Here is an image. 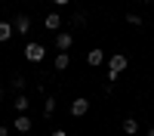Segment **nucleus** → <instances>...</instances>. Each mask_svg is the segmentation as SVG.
Wrapping results in <instances>:
<instances>
[{"instance_id": "17", "label": "nucleus", "mask_w": 154, "mask_h": 136, "mask_svg": "<svg viewBox=\"0 0 154 136\" xmlns=\"http://www.w3.org/2000/svg\"><path fill=\"white\" fill-rule=\"evenodd\" d=\"M0 136H9V127H0Z\"/></svg>"}, {"instance_id": "19", "label": "nucleus", "mask_w": 154, "mask_h": 136, "mask_svg": "<svg viewBox=\"0 0 154 136\" xmlns=\"http://www.w3.org/2000/svg\"><path fill=\"white\" fill-rule=\"evenodd\" d=\"M148 136H154V127H151V130H148Z\"/></svg>"}, {"instance_id": "12", "label": "nucleus", "mask_w": 154, "mask_h": 136, "mask_svg": "<svg viewBox=\"0 0 154 136\" xmlns=\"http://www.w3.org/2000/svg\"><path fill=\"white\" fill-rule=\"evenodd\" d=\"M53 111H56V99H53V96H46V102H43V115H46V118H53Z\"/></svg>"}, {"instance_id": "14", "label": "nucleus", "mask_w": 154, "mask_h": 136, "mask_svg": "<svg viewBox=\"0 0 154 136\" xmlns=\"http://www.w3.org/2000/svg\"><path fill=\"white\" fill-rule=\"evenodd\" d=\"M126 22H130V25H136V28H139V25H142V16H139V12H130V16H126Z\"/></svg>"}, {"instance_id": "1", "label": "nucleus", "mask_w": 154, "mask_h": 136, "mask_svg": "<svg viewBox=\"0 0 154 136\" xmlns=\"http://www.w3.org/2000/svg\"><path fill=\"white\" fill-rule=\"evenodd\" d=\"M43 56H46V49L40 43H28V46H25V59H28V62H43Z\"/></svg>"}, {"instance_id": "10", "label": "nucleus", "mask_w": 154, "mask_h": 136, "mask_svg": "<svg viewBox=\"0 0 154 136\" xmlns=\"http://www.w3.org/2000/svg\"><path fill=\"white\" fill-rule=\"evenodd\" d=\"M53 65H56V71H65V68L71 65V56H68V53H59V56H56V62H53Z\"/></svg>"}, {"instance_id": "16", "label": "nucleus", "mask_w": 154, "mask_h": 136, "mask_svg": "<svg viewBox=\"0 0 154 136\" xmlns=\"http://www.w3.org/2000/svg\"><path fill=\"white\" fill-rule=\"evenodd\" d=\"M53 3H56V6H68V0H53Z\"/></svg>"}, {"instance_id": "21", "label": "nucleus", "mask_w": 154, "mask_h": 136, "mask_svg": "<svg viewBox=\"0 0 154 136\" xmlns=\"http://www.w3.org/2000/svg\"><path fill=\"white\" fill-rule=\"evenodd\" d=\"M145 3H154V0H145Z\"/></svg>"}, {"instance_id": "18", "label": "nucleus", "mask_w": 154, "mask_h": 136, "mask_svg": "<svg viewBox=\"0 0 154 136\" xmlns=\"http://www.w3.org/2000/svg\"><path fill=\"white\" fill-rule=\"evenodd\" d=\"M53 136H68V133L65 130H53Z\"/></svg>"}, {"instance_id": "6", "label": "nucleus", "mask_w": 154, "mask_h": 136, "mask_svg": "<svg viewBox=\"0 0 154 136\" xmlns=\"http://www.w3.org/2000/svg\"><path fill=\"white\" fill-rule=\"evenodd\" d=\"M43 25H46L49 31H59L62 28V16H59V12H49V16L43 19Z\"/></svg>"}, {"instance_id": "11", "label": "nucleus", "mask_w": 154, "mask_h": 136, "mask_svg": "<svg viewBox=\"0 0 154 136\" xmlns=\"http://www.w3.org/2000/svg\"><path fill=\"white\" fill-rule=\"evenodd\" d=\"M9 37H12V25L9 22H0V43L9 40Z\"/></svg>"}, {"instance_id": "20", "label": "nucleus", "mask_w": 154, "mask_h": 136, "mask_svg": "<svg viewBox=\"0 0 154 136\" xmlns=\"http://www.w3.org/2000/svg\"><path fill=\"white\" fill-rule=\"evenodd\" d=\"M0 99H3V87H0Z\"/></svg>"}, {"instance_id": "8", "label": "nucleus", "mask_w": 154, "mask_h": 136, "mask_svg": "<svg viewBox=\"0 0 154 136\" xmlns=\"http://www.w3.org/2000/svg\"><path fill=\"white\" fill-rule=\"evenodd\" d=\"M31 31V19L28 16H19L16 19V34H28Z\"/></svg>"}, {"instance_id": "9", "label": "nucleus", "mask_w": 154, "mask_h": 136, "mask_svg": "<svg viewBox=\"0 0 154 136\" xmlns=\"http://www.w3.org/2000/svg\"><path fill=\"white\" fill-rule=\"evenodd\" d=\"M123 133H126V136H139V121H136V118H126V121H123Z\"/></svg>"}, {"instance_id": "3", "label": "nucleus", "mask_w": 154, "mask_h": 136, "mask_svg": "<svg viewBox=\"0 0 154 136\" xmlns=\"http://www.w3.org/2000/svg\"><path fill=\"white\" fill-rule=\"evenodd\" d=\"M56 46H59V53H68V49L74 46V37H71L68 31H59V34H56Z\"/></svg>"}, {"instance_id": "2", "label": "nucleus", "mask_w": 154, "mask_h": 136, "mask_svg": "<svg viewBox=\"0 0 154 136\" xmlns=\"http://www.w3.org/2000/svg\"><path fill=\"white\" fill-rule=\"evenodd\" d=\"M126 65H130V59H126L123 53H114V56L108 59V71H117V74H120Z\"/></svg>"}, {"instance_id": "4", "label": "nucleus", "mask_w": 154, "mask_h": 136, "mask_svg": "<svg viewBox=\"0 0 154 136\" xmlns=\"http://www.w3.org/2000/svg\"><path fill=\"white\" fill-rule=\"evenodd\" d=\"M86 111H89V102H86L83 96H77L74 102H71V115H74V118H83Z\"/></svg>"}, {"instance_id": "13", "label": "nucleus", "mask_w": 154, "mask_h": 136, "mask_svg": "<svg viewBox=\"0 0 154 136\" xmlns=\"http://www.w3.org/2000/svg\"><path fill=\"white\" fill-rule=\"evenodd\" d=\"M12 105H16L19 111H25V108H28L31 102H28V96H16V102H12Z\"/></svg>"}, {"instance_id": "7", "label": "nucleus", "mask_w": 154, "mask_h": 136, "mask_svg": "<svg viewBox=\"0 0 154 136\" xmlns=\"http://www.w3.org/2000/svg\"><path fill=\"white\" fill-rule=\"evenodd\" d=\"M12 130H16V133H31V118H25V115H22L16 124H12Z\"/></svg>"}, {"instance_id": "5", "label": "nucleus", "mask_w": 154, "mask_h": 136, "mask_svg": "<svg viewBox=\"0 0 154 136\" xmlns=\"http://www.w3.org/2000/svg\"><path fill=\"white\" fill-rule=\"evenodd\" d=\"M86 62L96 68V65H102V62H105V53H102L99 46H96V49H89V53H86Z\"/></svg>"}, {"instance_id": "15", "label": "nucleus", "mask_w": 154, "mask_h": 136, "mask_svg": "<svg viewBox=\"0 0 154 136\" xmlns=\"http://www.w3.org/2000/svg\"><path fill=\"white\" fill-rule=\"evenodd\" d=\"M83 19H86L83 12H74V19H71V25H83Z\"/></svg>"}]
</instances>
